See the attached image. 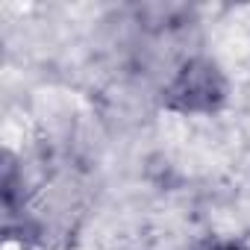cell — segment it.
I'll return each instance as SVG.
<instances>
[{"label": "cell", "mask_w": 250, "mask_h": 250, "mask_svg": "<svg viewBox=\"0 0 250 250\" xmlns=\"http://www.w3.org/2000/svg\"><path fill=\"white\" fill-rule=\"evenodd\" d=\"M227 77L209 59H188L165 88V106L180 115H212L227 103Z\"/></svg>", "instance_id": "1"}, {"label": "cell", "mask_w": 250, "mask_h": 250, "mask_svg": "<svg viewBox=\"0 0 250 250\" xmlns=\"http://www.w3.org/2000/svg\"><path fill=\"white\" fill-rule=\"evenodd\" d=\"M209 250H241L238 244H232V241H218V244H212Z\"/></svg>", "instance_id": "2"}]
</instances>
